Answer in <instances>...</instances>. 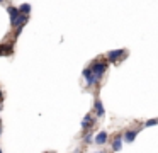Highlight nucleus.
<instances>
[{
	"label": "nucleus",
	"instance_id": "f257e3e1",
	"mask_svg": "<svg viewBox=\"0 0 158 153\" xmlns=\"http://www.w3.org/2000/svg\"><path fill=\"white\" fill-rule=\"evenodd\" d=\"M107 60H95V61H92V65H90V70L94 71V75H95V78L97 80H102V77H104V73H106V70H107Z\"/></svg>",
	"mask_w": 158,
	"mask_h": 153
},
{
	"label": "nucleus",
	"instance_id": "f03ea898",
	"mask_svg": "<svg viewBox=\"0 0 158 153\" xmlns=\"http://www.w3.org/2000/svg\"><path fill=\"white\" fill-rule=\"evenodd\" d=\"M124 56H126V49H112L106 54V60H107V63H116L117 65Z\"/></svg>",
	"mask_w": 158,
	"mask_h": 153
},
{
	"label": "nucleus",
	"instance_id": "7ed1b4c3",
	"mask_svg": "<svg viewBox=\"0 0 158 153\" xmlns=\"http://www.w3.org/2000/svg\"><path fill=\"white\" fill-rule=\"evenodd\" d=\"M95 119L97 117L92 114V112L85 114V117L82 119V131H83V134H85V133H89V131H92L94 124H95Z\"/></svg>",
	"mask_w": 158,
	"mask_h": 153
},
{
	"label": "nucleus",
	"instance_id": "20e7f679",
	"mask_svg": "<svg viewBox=\"0 0 158 153\" xmlns=\"http://www.w3.org/2000/svg\"><path fill=\"white\" fill-rule=\"evenodd\" d=\"M82 75H83V78H85L87 87H94L95 83H99V80L95 78V75H94V71H92V70H90V66H89V68H85V70L82 71Z\"/></svg>",
	"mask_w": 158,
	"mask_h": 153
},
{
	"label": "nucleus",
	"instance_id": "39448f33",
	"mask_svg": "<svg viewBox=\"0 0 158 153\" xmlns=\"http://www.w3.org/2000/svg\"><path fill=\"white\" fill-rule=\"evenodd\" d=\"M141 128H136V129H126L123 134V141L124 143H133L134 139H136V136L139 134Z\"/></svg>",
	"mask_w": 158,
	"mask_h": 153
},
{
	"label": "nucleus",
	"instance_id": "423d86ee",
	"mask_svg": "<svg viewBox=\"0 0 158 153\" xmlns=\"http://www.w3.org/2000/svg\"><path fill=\"white\" fill-rule=\"evenodd\" d=\"M107 141H109V133H107V131H99L95 136H94V143L99 145V146L107 145Z\"/></svg>",
	"mask_w": 158,
	"mask_h": 153
},
{
	"label": "nucleus",
	"instance_id": "0eeeda50",
	"mask_svg": "<svg viewBox=\"0 0 158 153\" xmlns=\"http://www.w3.org/2000/svg\"><path fill=\"white\" fill-rule=\"evenodd\" d=\"M7 14H9V20H10V27L15 24L17 17L21 15L19 14V7H14V5H7Z\"/></svg>",
	"mask_w": 158,
	"mask_h": 153
},
{
	"label": "nucleus",
	"instance_id": "6e6552de",
	"mask_svg": "<svg viewBox=\"0 0 158 153\" xmlns=\"http://www.w3.org/2000/svg\"><path fill=\"white\" fill-rule=\"evenodd\" d=\"M94 114H95V117H104V114H106V109H104L100 99H95V102H94Z\"/></svg>",
	"mask_w": 158,
	"mask_h": 153
},
{
	"label": "nucleus",
	"instance_id": "1a4fd4ad",
	"mask_svg": "<svg viewBox=\"0 0 158 153\" xmlns=\"http://www.w3.org/2000/svg\"><path fill=\"white\" fill-rule=\"evenodd\" d=\"M123 134H116L112 138V143H110V148H112V151H121L123 150Z\"/></svg>",
	"mask_w": 158,
	"mask_h": 153
},
{
	"label": "nucleus",
	"instance_id": "9d476101",
	"mask_svg": "<svg viewBox=\"0 0 158 153\" xmlns=\"http://www.w3.org/2000/svg\"><path fill=\"white\" fill-rule=\"evenodd\" d=\"M19 14L29 17V14H31V3H22V5H19Z\"/></svg>",
	"mask_w": 158,
	"mask_h": 153
},
{
	"label": "nucleus",
	"instance_id": "9b49d317",
	"mask_svg": "<svg viewBox=\"0 0 158 153\" xmlns=\"http://www.w3.org/2000/svg\"><path fill=\"white\" fill-rule=\"evenodd\" d=\"M92 141H94V133L92 131L85 133V134H83V143H85V145H89V143H92Z\"/></svg>",
	"mask_w": 158,
	"mask_h": 153
},
{
	"label": "nucleus",
	"instance_id": "f8f14e48",
	"mask_svg": "<svg viewBox=\"0 0 158 153\" xmlns=\"http://www.w3.org/2000/svg\"><path fill=\"white\" fill-rule=\"evenodd\" d=\"M14 53V44H4V54H12Z\"/></svg>",
	"mask_w": 158,
	"mask_h": 153
},
{
	"label": "nucleus",
	"instance_id": "ddd939ff",
	"mask_svg": "<svg viewBox=\"0 0 158 153\" xmlns=\"http://www.w3.org/2000/svg\"><path fill=\"white\" fill-rule=\"evenodd\" d=\"M158 124V117H153V119H148L146 122H144V128H151V126H156Z\"/></svg>",
	"mask_w": 158,
	"mask_h": 153
},
{
	"label": "nucleus",
	"instance_id": "4468645a",
	"mask_svg": "<svg viewBox=\"0 0 158 153\" xmlns=\"http://www.w3.org/2000/svg\"><path fill=\"white\" fill-rule=\"evenodd\" d=\"M4 54V44H0V56Z\"/></svg>",
	"mask_w": 158,
	"mask_h": 153
},
{
	"label": "nucleus",
	"instance_id": "2eb2a0df",
	"mask_svg": "<svg viewBox=\"0 0 158 153\" xmlns=\"http://www.w3.org/2000/svg\"><path fill=\"white\" fill-rule=\"evenodd\" d=\"M0 136H2V124H0Z\"/></svg>",
	"mask_w": 158,
	"mask_h": 153
},
{
	"label": "nucleus",
	"instance_id": "dca6fc26",
	"mask_svg": "<svg viewBox=\"0 0 158 153\" xmlns=\"http://www.w3.org/2000/svg\"><path fill=\"white\" fill-rule=\"evenodd\" d=\"M0 111H2V100H0Z\"/></svg>",
	"mask_w": 158,
	"mask_h": 153
},
{
	"label": "nucleus",
	"instance_id": "f3484780",
	"mask_svg": "<svg viewBox=\"0 0 158 153\" xmlns=\"http://www.w3.org/2000/svg\"><path fill=\"white\" fill-rule=\"evenodd\" d=\"M43 153H51V151H43Z\"/></svg>",
	"mask_w": 158,
	"mask_h": 153
},
{
	"label": "nucleus",
	"instance_id": "a211bd4d",
	"mask_svg": "<svg viewBox=\"0 0 158 153\" xmlns=\"http://www.w3.org/2000/svg\"><path fill=\"white\" fill-rule=\"evenodd\" d=\"M95 153H104V151H95Z\"/></svg>",
	"mask_w": 158,
	"mask_h": 153
},
{
	"label": "nucleus",
	"instance_id": "6ab92c4d",
	"mask_svg": "<svg viewBox=\"0 0 158 153\" xmlns=\"http://www.w3.org/2000/svg\"><path fill=\"white\" fill-rule=\"evenodd\" d=\"M0 124H2V117H0Z\"/></svg>",
	"mask_w": 158,
	"mask_h": 153
},
{
	"label": "nucleus",
	"instance_id": "aec40b11",
	"mask_svg": "<svg viewBox=\"0 0 158 153\" xmlns=\"http://www.w3.org/2000/svg\"><path fill=\"white\" fill-rule=\"evenodd\" d=\"M0 153H4V151H2V148H0Z\"/></svg>",
	"mask_w": 158,
	"mask_h": 153
},
{
	"label": "nucleus",
	"instance_id": "412c9836",
	"mask_svg": "<svg viewBox=\"0 0 158 153\" xmlns=\"http://www.w3.org/2000/svg\"><path fill=\"white\" fill-rule=\"evenodd\" d=\"M0 2H4V0H0Z\"/></svg>",
	"mask_w": 158,
	"mask_h": 153
}]
</instances>
